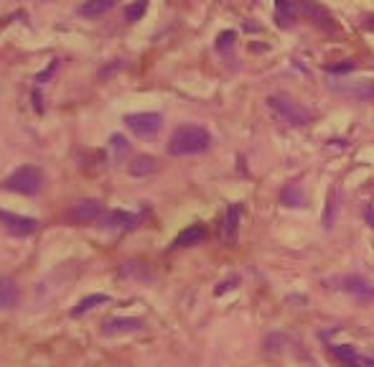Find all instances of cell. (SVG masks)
<instances>
[{
    "mask_svg": "<svg viewBox=\"0 0 374 367\" xmlns=\"http://www.w3.org/2000/svg\"><path fill=\"white\" fill-rule=\"evenodd\" d=\"M212 146V135L201 125H181L173 130L168 141L171 155H196Z\"/></svg>",
    "mask_w": 374,
    "mask_h": 367,
    "instance_id": "1",
    "label": "cell"
},
{
    "mask_svg": "<svg viewBox=\"0 0 374 367\" xmlns=\"http://www.w3.org/2000/svg\"><path fill=\"white\" fill-rule=\"evenodd\" d=\"M268 107L275 113V118L282 125H308L311 123V110L303 107L301 102H296L288 95H270L268 97Z\"/></svg>",
    "mask_w": 374,
    "mask_h": 367,
    "instance_id": "2",
    "label": "cell"
},
{
    "mask_svg": "<svg viewBox=\"0 0 374 367\" xmlns=\"http://www.w3.org/2000/svg\"><path fill=\"white\" fill-rule=\"evenodd\" d=\"M3 186L8 191H18V194H29L31 197V194H38L43 189V174L36 166H21L3 181Z\"/></svg>",
    "mask_w": 374,
    "mask_h": 367,
    "instance_id": "3",
    "label": "cell"
},
{
    "mask_svg": "<svg viewBox=\"0 0 374 367\" xmlns=\"http://www.w3.org/2000/svg\"><path fill=\"white\" fill-rule=\"evenodd\" d=\"M298 11H301L308 21H313V26H318L321 31H339L336 18H333L321 3H316V0H298Z\"/></svg>",
    "mask_w": 374,
    "mask_h": 367,
    "instance_id": "4",
    "label": "cell"
},
{
    "mask_svg": "<svg viewBox=\"0 0 374 367\" xmlns=\"http://www.w3.org/2000/svg\"><path fill=\"white\" fill-rule=\"evenodd\" d=\"M0 225L6 227V233L15 235V237H26V235L38 233L41 222L34 217H26V214H13V212L0 209Z\"/></svg>",
    "mask_w": 374,
    "mask_h": 367,
    "instance_id": "5",
    "label": "cell"
},
{
    "mask_svg": "<svg viewBox=\"0 0 374 367\" xmlns=\"http://www.w3.org/2000/svg\"><path fill=\"white\" fill-rule=\"evenodd\" d=\"M105 214V205L97 202V199H85V202H77V205L71 207L69 212H66V219L74 222V225H87V222H94Z\"/></svg>",
    "mask_w": 374,
    "mask_h": 367,
    "instance_id": "6",
    "label": "cell"
},
{
    "mask_svg": "<svg viewBox=\"0 0 374 367\" xmlns=\"http://www.w3.org/2000/svg\"><path fill=\"white\" fill-rule=\"evenodd\" d=\"M125 125L133 130L135 135H156L163 125V118L158 113H133L125 118Z\"/></svg>",
    "mask_w": 374,
    "mask_h": 367,
    "instance_id": "7",
    "label": "cell"
},
{
    "mask_svg": "<svg viewBox=\"0 0 374 367\" xmlns=\"http://www.w3.org/2000/svg\"><path fill=\"white\" fill-rule=\"evenodd\" d=\"M329 354H333L344 367H374V357H364L352 345H331L329 347Z\"/></svg>",
    "mask_w": 374,
    "mask_h": 367,
    "instance_id": "8",
    "label": "cell"
},
{
    "mask_svg": "<svg viewBox=\"0 0 374 367\" xmlns=\"http://www.w3.org/2000/svg\"><path fill=\"white\" fill-rule=\"evenodd\" d=\"M143 329V319L135 317H120V319H107L102 324V334L115 337V334H127V332H141Z\"/></svg>",
    "mask_w": 374,
    "mask_h": 367,
    "instance_id": "9",
    "label": "cell"
},
{
    "mask_svg": "<svg viewBox=\"0 0 374 367\" xmlns=\"http://www.w3.org/2000/svg\"><path fill=\"white\" fill-rule=\"evenodd\" d=\"M143 217L135 212H125V209H115L105 217V225L113 227V230H135V227L141 225Z\"/></svg>",
    "mask_w": 374,
    "mask_h": 367,
    "instance_id": "10",
    "label": "cell"
},
{
    "mask_svg": "<svg viewBox=\"0 0 374 367\" xmlns=\"http://www.w3.org/2000/svg\"><path fill=\"white\" fill-rule=\"evenodd\" d=\"M240 217H242V205H229L224 214V225H222V240L234 242L237 240V230H240Z\"/></svg>",
    "mask_w": 374,
    "mask_h": 367,
    "instance_id": "11",
    "label": "cell"
},
{
    "mask_svg": "<svg viewBox=\"0 0 374 367\" xmlns=\"http://www.w3.org/2000/svg\"><path fill=\"white\" fill-rule=\"evenodd\" d=\"M298 15V0H275V23L280 29H290Z\"/></svg>",
    "mask_w": 374,
    "mask_h": 367,
    "instance_id": "12",
    "label": "cell"
},
{
    "mask_svg": "<svg viewBox=\"0 0 374 367\" xmlns=\"http://www.w3.org/2000/svg\"><path fill=\"white\" fill-rule=\"evenodd\" d=\"M341 283H344L341 289H344L346 293H352V296L361 298V301H372V298H374L372 283H367L364 278H357V275H352V278H344Z\"/></svg>",
    "mask_w": 374,
    "mask_h": 367,
    "instance_id": "13",
    "label": "cell"
},
{
    "mask_svg": "<svg viewBox=\"0 0 374 367\" xmlns=\"http://www.w3.org/2000/svg\"><path fill=\"white\" fill-rule=\"evenodd\" d=\"M206 240V230L201 225H191L186 227L184 233L178 235L176 240H173V247H194L199 245V242H204Z\"/></svg>",
    "mask_w": 374,
    "mask_h": 367,
    "instance_id": "14",
    "label": "cell"
},
{
    "mask_svg": "<svg viewBox=\"0 0 374 367\" xmlns=\"http://www.w3.org/2000/svg\"><path fill=\"white\" fill-rule=\"evenodd\" d=\"M18 298H21V293H18V286H15L13 278H0V306L13 309L18 304Z\"/></svg>",
    "mask_w": 374,
    "mask_h": 367,
    "instance_id": "15",
    "label": "cell"
},
{
    "mask_svg": "<svg viewBox=\"0 0 374 367\" xmlns=\"http://www.w3.org/2000/svg\"><path fill=\"white\" fill-rule=\"evenodd\" d=\"M280 202L285 207H303L305 205V191L298 181L285 184V189L280 191Z\"/></svg>",
    "mask_w": 374,
    "mask_h": 367,
    "instance_id": "16",
    "label": "cell"
},
{
    "mask_svg": "<svg viewBox=\"0 0 374 367\" xmlns=\"http://www.w3.org/2000/svg\"><path fill=\"white\" fill-rule=\"evenodd\" d=\"M333 90L341 92V95H352V97H372L374 95V85L367 79H359L354 85H333Z\"/></svg>",
    "mask_w": 374,
    "mask_h": 367,
    "instance_id": "17",
    "label": "cell"
},
{
    "mask_svg": "<svg viewBox=\"0 0 374 367\" xmlns=\"http://www.w3.org/2000/svg\"><path fill=\"white\" fill-rule=\"evenodd\" d=\"M153 171H158V161L153 155H138V158L130 163V174H133V176H148Z\"/></svg>",
    "mask_w": 374,
    "mask_h": 367,
    "instance_id": "18",
    "label": "cell"
},
{
    "mask_svg": "<svg viewBox=\"0 0 374 367\" xmlns=\"http://www.w3.org/2000/svg\"><path fill=\"white\" fill-rule=\"evenodd\" d=\"M110 301V296L107 293H92V296H87V298H82L74 309H71V317H85L87 311H92L97 304H107Z\"/></svg>",
    "mask_w": 374,
    "mask_h": 367,
    "instance_id": "19",
    "label": "cell"
},
{
    "mask_svg": "<svg viewBox=\"0 0 374 367\" xmlns=\"http://www.w3.org/2000/svg\"><path fill=\"white\" fill-rule=\"evenodd\" d=\"M115 3H117V0H87L85 6H82V15H89V18L102 15V13H107Z\"/></svg>",
    "mask_w": 374,
    "mask_h": 367,
    "instance_id": "20",
    "label": "cell"
},
{
    "mask_svg": "<svg viewBox=\"0 0 374 367\" xmlns=\"http://www.w3.org/2000/svg\"><path fill=\"white\" fill-rule=\"evenodd\" d=\"M145 11H148V0H138V3H133V6H127L125 18H127V21H130V23L141 21Z\"/></svg>",
    "mask_w": 374,
    "mask_h": 367,
    "instance_id": "21",
    "label": "cell"
},
{
    "mask_svg": "<svg viewBox=\"0 0 374 367\" xmlns=\"http://www.w3.org/2000/svg\"><path fill=\"white\" fill-rule=\"evenodd\" d=\"M234 39H237V34H234V31H224V34H219L217 49L222 51V54H226V49H232V46H234Z\"/></svg>",
    "mask_w": 374,
    "mask_h": 367,
    "instance_id": "22",
    "label": "cell"
},
{
    "mask_svg": "<svg viewBox=\"0 0 374 367\" xmlns=\"http://www.w3.org/2000/svg\"><path fill=\"white\" fill-rule=\"evenodd\" d=\"M354 67H357V64H354L352 59H349V62H344V64H333V67H326V69L331 71V74H344V71H354Z\"/></svg>",
    "mask_w": 374,
    "mask_h": 367,
    "instance_id": "23",
    "label": "cell"
},
{
    "mask_svg": "<svg viewBox=\"0 0 374 367\" xmlns=\"http://www.w3.org/2000/svg\"><path fill=\"white\" fill-rule=\"evenodd\" d=\"M113 148L115 151H125L127 148V141L122 138V135H115V138H113Z\"/></svg>",
    "mask_w": 374,
    "mask_h": 367,
    "instance_id": "24",
    "label": "cell"
},
{
    "mask_svg": "<svg viewBox=\"0 0 374 367\" xmlns=\"http://www.w3.org/2000/svg\"><path fill=\"white\" fill-rule=\"evenodd\" d=\"M364 29L374 31V13H372V15H367V18H364Z\"/></svg>",
    "mask_w": 374,
    "mask_h": 367,
    "instance_id": "25",
    "label": "cell"
}]
</instances>
